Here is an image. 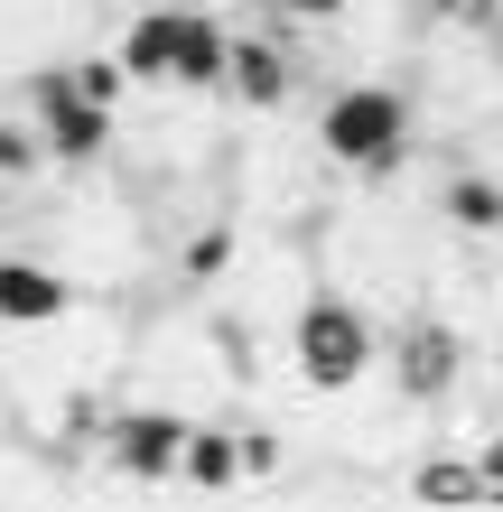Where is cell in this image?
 I'll return each instance as SVG.
<instances>
[{
    "mask_svg": "<svg viewBox=\"0 0 503 512\" xmlns=\"http://www.w3.org/2000/svg\"><path fill=\"white\" fill-rule=\"evenodd\" d=\"M317 149H327L336 168L392 177L410 159V103L392 84H345V94H327V112H317Z\"/></svg>",
    "mask_w": 503,
    "mask_h": 512,
    "instance_id": "1",
    "label": "cell"
},
{
    "mask_svg": "<svg viewBox=\"0 0 503 512\" xmlns=\"http://www.w3.org/2000/svg\"><path fill=\"white\" fill-rule=\"evenodd\" d=\"M373 354H382V336H373V317L354 298H308L289 317V373L308 391H354L373 373Z\"/></svg>",
    "mask_w": 503,
    "mask_h": 512,
    "instance_id": "2",
    "label": "cell"
},
{
    "mask_svg": "<svg viewBox=\"0 0 503 512\" xmlns=\"http://www.w3.org/2000/svg\"><path fill=\"white\" fill-rule=\"evenodd\" d=\"M457 382H466V336L448 317H410L392 336V391L410 410H438V401H457Z\"/></svg>",
    "mask_w": 503,
    "mask_h": 512,
    "instance_id": "3",
    "label": "cell"
},
{
    "mask_svg": "<svg viewBox=\"0 0 503 512\" xmlns=\"http://www.w3.org/2000/svg\"><path fill=\"white\" fill-rule=\"evenodd\" d=\"M38 140H47V159H103L112 103L75 94V75H38Z\"/></svg>",
    "mask_w": 503,
    "mask_h": 512,
    "instance_id": "4",
    "label": "cell"
},
{
    "mask_svg": "<svg viewBox=\"0 0 503 512\" xmlns=\"http://www.w3.org/2000/svg\"><path fill=\"white\" fill-rule=\"evenodd\" d=\"M177 438H187L177 410H122V419H103V457L122 466L131 485H168V475H177Z\"/></svg>",
    "mask_w": 503,
    "mask_h": 512,
    "instance_id": "5",
    "label": "cell"
},
{
    "mask_svg": "<svg viewBox=\"0 0 503 512\" xmlns=\"http://www.w3.org/2000/svg\"><path fill=\"white\" fill-rule=\"evenodd\" d=\"M215 94L252 103V112H280L289 94H299V75H289V47L280 38H224V84Z\"/></svg>",
    "mask_w": 503,
    "mask_h": 512,
    "instance_id": "6",
    "label": "cell"
},
{
    "mask_svg": "<svg viewBox=\"0 0 503 512\" xmlns=\"http://www.w3.org/2000/svg\"><path fill=\"white\" fill-rule=\"evenodd\" d=\"M177 485H196V494H233V485H243V447H233V429H196V419H187V438H177Z\"/></svg>",
    "mask_w": 503,
    "mask_h": 512,
    "instance_id": "7",
    "label": "cell"
},
{
    "mask_svg": "<svg viewBox=\"0 0 503 512\" xmlns=\"http://www.w3.org/2000/svg\"><path fill=\"white\" fill-rule=\"evenodd\" d=\"M66 280L38 261H0V326H47V317H66Z\"/></svg>",
    "mask_w": 503,
    "mask_h": 512,
    "instance_id": "8",
    "label": "cell"
},
{
    "mask_svg": "<svg viewBox=\"0 0 503 512\" xmlns=\"http://www.w3.org/2000/svg\"><path fill=\"white\" fill-rule=\"evenodd\" d=\"M177 19H187V10H140V19L122 28V75L168 84V66H177Z\"/></svg>",
    "mask_w": 503,
    "mask_h": 512,
    "instance_id": "9",
    "label": "cell"
},
{
    "mask_svg": "<svg viewBox=\"0 0 503 512\" xmlns=\"http://www.w3.org/2000/svg\"><path fill=\"white\" fill-rule=\"evenodd\" d=\"M168 84H196V94H215V84H224V19H205V10L177 19V66H168Z\"/></svg>",
    "mask_w": 503,
    "mask_h": 512,
    "instance_id": "10",
    "label": "cell"
},
{
    "mask_svg": "<svg viewBox=\"0 0 503 512\" xmlns=\"http://www.w3.org/2000/svg\"><path fill=\"white\" fill-rule=\"evenodd\" d=\"M438 205H448L457 233H503V187H494V177H476V168L448 177V196H438Z\"/></svg>",
    "mask_w": 503,
    "mask_h": 512,
    "instance_id": "11",
    "label": "cell"
},
{
    "mask_svg": "<svg viewBox=\"0 0 503 512\" xmlns=\"http://www.w3.org/2000/svg\"><path fill=\"white\" fill-rule=\"evenodd\" d=\"M410 494L420 503H485V475H476V457H429L410 475Z\"/></svg>",
    "mask_w": 503,
    "mask_h": 512,
    "instance_id": "12",
    "label": "cell"
},
{
    "mask_svg": "<svg viewBox=\"0 0 503 512\" xmlns=\"http://www.w3.org/2000/svg\"><path fill=\"white\" fill-rule=\"evenodd\" d=\"M205 336H215V364H224L233 382H261V336H252L243 317H215Z\"/></svg>",
    "mask_w": 503,
    "mask_h": 512,
    "instance_id": "13",
    "label": "cell"
},
{
    "mask_svg": "<svg viewBox=\"0 0 503 512\" xmlns=\"http://www.w3.org/2000/svg\"><path fill=\"white\" fill-rule=\"evenodd\" d=\"M38 159H47V140H38V122H0V177H38Z\"/></svg>",
    "mask_w": 503,
    "mask_h": 512,
    "instance_id": "14",
    "label": "cell"
},
{
    "mask_svg": "<svg viewBox=\"0 0 503 512\" xmlns=\"http://www.w3.org/2000/svg\"><path fill=\"white\" fill-rule=\"evenodd\" d=\"M494 10H503V0H420V19H429V28H466V38H476Z\"/></svg>",
    "mask_w": 503,
    "mask_h": 512,
    "instance_id": "15",
    "label": "cell"
},
{
    "mask_svg": "<svg viewBox=\"0 0 503 512\" xmlns=\"http://www.w3.org/2000/svg\"><path fill=\"white\" fill-rule=\"evenodd\" d=\"M66 75H75V94H94V103H112V94L131 84V75H122V56H84V66H66Z\"/></svg>",
    "mask_w": 503,
    "mask_h": 512,
    "instance_id": "16",
    "label": "cell"
},
{
    "mask_svg": "<svg viewBox=\"0 0 503 512\" xmlns=\"http://www.w3.org/2000/svg\"><path fill=\"white\" fill-rule=\"evenodd\" d=\"M280 466V438L271 429H243V475H271Z\"/></svg>",
    "mask_w": 503,
    "mask_h": 512,
    "instance_id": "17",
    "label": "cell"
},
{
    "mask_svg": "<svg viewBox=\"0 0 503 512\" xmlns=\"http://www.w3.org/2000/svg\"><path fill=\"white\" fill-rule=\"evenodd\" d=\"M280 19H345V0H271Z\"/></svg>",
    "mask_w": 503,
    "mask_h": 512,
    "instance_id": "18",
    "label": "cell"
},
{
    "mask_svg": "<svg viewBox=\"0 0 503 512\" xmlns=\"http://www.w3.org/2000/svg\"><path fill=\"white\" fill-rule=\"evenodd\" d=\"M66 438H103V410L94 401H66Z\"/></svg>",
    "mask_w": 503,
    "mask_h": 512,
    "instance_id": "19",
    "label": "cell"
},
{
    "mask_svg": "<svg viewBox=\"0 0 503 512\" xmlns=\"http://www.w3.org/2000/svg\"><path fill=\"white\" fill-rule=\"evenodd\" d=\"M476 475H485V503H503V438L485 447V466H476Z\"/></svg>",
    "mask_w": 503,
    "mask_h": 512,
    "instance_id": "20",
    "label": "cell"
},
{
    "mask_svg": "<svg viewBox=\"0 0 503 512\" xmlns=\"http://www.w3.org/2000/svg\"><path fill=\"white\" fill-rule=\"evenodd\" d=\"M476 38H485V56H494V75H503V10H494V19L476 28Z\"/></svg>",
    "mask_w": 503,
    "mask_h": 512,
    "instance_id": "21",
    "label": "cell"
}]
</instances>
